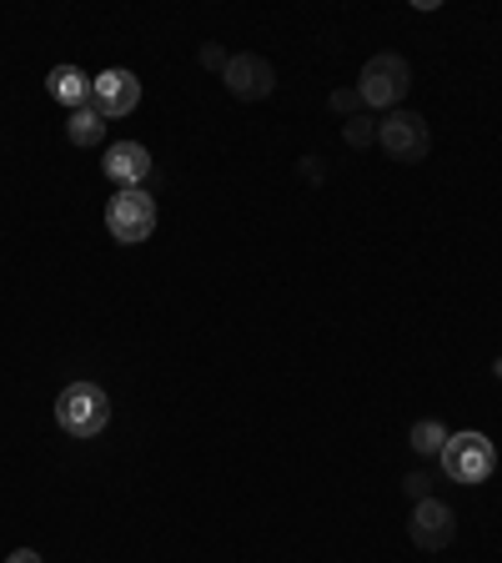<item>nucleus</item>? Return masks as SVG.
<instances>
[{
    "label": "nucleus",
    "mask_w": 502,
    "mask_h": 563,
    "mask_svg": "<svg viewBox=\"0 0 502 563\" xmlns=\"http://www.w3.org/2000/svg\"><path fill=\"white\" fill-rule=\"evenodd\" d=\"M56 422L70 438H96L111 422V398L96 383H70L56 398Z\"/></svg>",
    "instance_id": "f257e3e1"
},
{
    "label": "nucleus",
    "mask_w": 502,
    "mask_h": 563,
    "mask_svg": "<svg viewBox=\"0 0 502 563\" xmlns=\"http://www.w3.org/2000/svg\"><path fill=\"white\" fill-rule=\"evenodd\" d=\"M408 91H412V66L402 56H392V51L372 56L362 66V76H357V96H362V106H372V111L398 106Z\"/></svg>",
    "instance_id": "f03ea898"
},
{
    "label": "nucleus",
    "mask_w": 502,
    "mask_h": 563,
    "mask_svg": "<svg viewBox=\"0 0 502 563\" xmlns=\"http://www.w3.org/2000/svg\"><path fill=\"white\" fill-rule=\"evenodd\" d=\"M105 232L116 236L121 246L146 242V236L156 232V201H152V191L121 187L116 197H111V207H105Z\"/></svg>",
    "instance_id": "7ed1b4c3"
},
{
    "label": "nucleus",
    "mask_w": 502,
    "mask_h": 563,
    "mask_svg": "<svg viewBox=\"0 0 502 563\" xmlns=\"http://www.w3.org/2000/svg\"><path fill=\"white\" fill-rule=\"evenodd\" d=\"M443 468L453 473V483L478 488V483H488L492 468H498V448H492L482 433H453L443 448Z\"/></svg>",
    "instance_id": "20e7f679"
},
{
    "label": "nucleus",
    "mask_w": 502,
    "mask_h": 563,
    "mask_svg": "<svg viewBox=\"0 0 502 563\" xmlns=\"http://www.w3.org/2000/svg\"><path fill=\"white\" fill-rule=\"evenodd\" d=\"M377 146H382L392 162H427V152H433V131H427V121L417 117V111H392V117L377 126Z\"/></svg>",
    "instance_id": "39448f33"
},
{
    "label": "nucleus",
    "mask_w": 502,
    "mask_h": 563,
    "mask_svg": "<svg viewBox=\"0 0 502 563\" xmlns=\"http://www.w3.org/2000/svg\"><path fill=\"white\" fill-rule=\"evenodd\" d=\"M222 81H226V91H232L236 101H267L271 86H277V70H271L267 56H252V51H246V56L226 60Z\"/></svg>",
    "instance_id": "423d86ee"
},
{
    "label": "nucleus",
    "mask_w": 502,
    "mask_h": 563,
    "mask_svg": "<svg viewBox=\"0 0 502 563\" xmlns=\"http://www.w3.org/2000/svg\"><path fill=\"white\" fill-rule=\"evenodd\" d=\"M91 106L105 121L131 117V111L141 106V81L131 76V70H101V76L91 81Z\"/></svg>",
    "instance_id": "0eeeda50"
},
{
    "label": "nucleus",
    "mask_w": 502,
    "mask_h": 563,
    "mask_svg": "<svg viewBox=\"0 0 502 563\" xmlns=\"http://www.w3.org/2000/svg\"><path fill=\"white\" fill-rule=\"evenodd\" d=\"M408 533H412V543H417V549L437 553V549H447V543H453L457 518H453V508H447L443 498H422V504H412Z\"/></svg>",
    "instance_id": "6e6552de"
},
{
    "label": "nucleus",
    "mask_w": 502,
    "mask_h": 563,
    "mask_svg": "<svg viewBox=\"0 0 502 563\" xmlns=\"http://www.w3.org/2000/svg\"><path fill=\"white\" fill-rule=\"evenodd\" d=\"M105 176L121 181V187H141V181L152 176V152H146L141 141H116V146L105 152Z\"/></svg>",
    "instance_id": "1a4fd4ad"
},
{
    "label": "nucleus",
    "mask_w": 502,
    "mask_h": 563,
    "mask_svg": "<svg viewBox=\"0 0 502 563\" xmlns=\"http://www.w3.org/2000/svg\"><path fill=\"white\" fill-rule=\"evenodd\" d=\"M46 91H51V101L81 111V101H91V76H86L81 66H56L46 76Z\"/></svg>",
    "instance_id": "9d476101"
},
{
    "label": "nucleus",
    "mask_w": 502,
    "mask_h": 563,
    "mask_svg": "<svg viewBox=\"0 0 502 563\" xmlns=\"http://www.w3.org/2000/svg\"><path fill=\"white\" fill-rule=\"evenodd\" d=\"M66 136H70V146H101L105 141V117L96 111V106H81V111H70Z\"/></svg>",
    "instance_id": "9b49d317"
},
{
    "label": "nucleus",
    "mask_w": 502,
    "mask_h": 563,
    "mask_svg": "<svg viewBox=\"0 0 502 563\" xmlns=\"http://www.w3.org/2000/svg\"><path fill=\"white\" fill-rule=\"evenodd\" d=\"M447 428L443 422H433V418H422V422H412V433H408V443H412V453H422V457H443V448H447Z\"/></svg>",
    "instance_id": "f8f14e48"
},
{
    "label": "nucleus",
    "mask_w": 502,
    "mask_h": 563,
    "mask_svg": "<svg viewBox=\"0 0 502 563\" xmlns=\"http://www.w3.org/2000/svg\"><path fill=\"white\" fill-rule=\"evenodd\" d=\"M342 136H347V146H372V141H377V126H372L367 117H352Z\"/></svg>",
    "instance_id": "ddd939ff"
},
{
    "label": "nucleus",
    "mask_w": 502,
    "mask_h": 563,
    "mask_svg": "<svg viewBox=\"0 0 502 563\" xmlns=\"http://www.w3.org/2000/svg\"><path fill=\"white\" fill-rule=\"evenodd\" d=\"M357 106H362V96L357 91H332V111H342V117H357Z\"/></svg>",
    "instance_id": "4468645a"
},
{
    "label": "nucleus",
    "mask_w": 502,
    "mask_h": 563,
    "mask_svg": "<svg viewBox=\"0 0 502 563\" xmlns=\"http://www.w3.org/2000/svg\"><path fill=\"white\" fill-rule=\"evenodd\" d=\"M427 488H433V478H427V473H412V478H408V498H412V504H422V498H433Z\"/></svg>",
    "instance_id": "2eb2a0df"
},
{
    "label": "nucleus",
    "mask_w": 502,
    "mask_h": 563,
    "mask_svg": "<svg viewBox=\"0 0 502 563\" xmlns=\"http://www.w3.org/2000/svg\"><path fill=\"white\" fill-rule=\"evenodd\" d=\"M226 60H232V56H222V46H201V66L226 70Z\"/></svg>",
    "instance_id": "dca6fc26"
},
{
    "label": "nucleus",
    "mask_w": 502,
    "mask_h": 563,
    "mask_svg": "<svg viewBox=\"0 0 502 563\" xmlns=\"http://www.w3.org/2000/svg\"><path fill=\"white\" fill-rule=\"evenodd\" d=\"M5 563H41V553H35V549H15Z\"/></svg>",
    "instance_id": "f3484780"
},
{
    "label": "nucleus",
    "mask_w": 502,
    "mask_h": 563,
    "mask_svg": "<svg viewBox=\"0 0 502 563\" xmlns=\"http://www.w3.org/2000/svg\"><path fill=\"white\" fill-rule=\"evenodd\" d=\"M498 383H502V363H498Z\"/></svg>",
    "instance_id": "a211bd4d"
}]
</instances>
